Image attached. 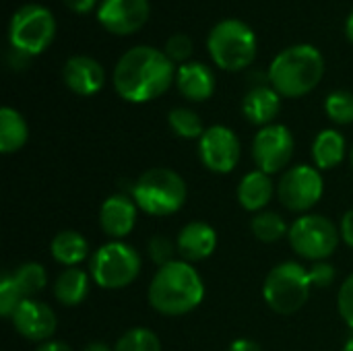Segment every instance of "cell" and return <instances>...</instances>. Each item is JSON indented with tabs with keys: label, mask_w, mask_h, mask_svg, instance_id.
Masks as SVG:
<instances>
[{
	"label": "cell",
	"mask_w": 353,
	"mask_h": 351,
	"mask_svg": "<svg viewBox=\"0 0 353 351\" xmlns=\"http://www.w3.org/2000/svg\"><path fill=\"white\" fill-rule=\"evenodd\" d=\"M176 83V66L163 50L134 46L126 50L114 68V89L130 103H147L161 97Z\"/></svg>",
	"instance_id": "cell-1"
},
{
	"label": "cell",
	"mask_w": 353,
	"mask_h": 351,
	"mask_svg": "<svg viewBox=\"0 0 353 351\" xmlns=\"http://www.w3.org/2000/svg\"><path fill=\"white\" fill-rule=\"evenodd\" d=\"M147 298L155 312L163 317H182L201 306L205 300V283L190 263L176 259L155 271Z\"/></svg>",
	"instance_id": "cell-2"
},
{
	"label": "cell",
	"mask_w": 353,
	"mask_h": 351,
	"mask_svg": "<svg viewBox=\"0 0 353 351\" xmlns=\"http://www.w3.org/2000/svg\"><path fill=\"white\" fill-rule=\"evenodd\" d=\"M325 74V58L310 43H296L279 52L269 66V83L281 97L308 95Z\"/></svg>",
	"instance_id": "cell-3"
},
{
	"label": "cell",
	"mask_w": 353,
	"mask_h": 351,
	"mask_svg": "<svg viewBox=\"0 0 353 351\" xmlns=\"http://www.w3.org/2000/svg\"><path fill=\"white\" fill-rule=\"evenodd\" d=\"M132 199L137 207L153 217H168L178 213L186 203V182L170 168H151L143 172L132 184Z\"/></svg>",
	"instance_id": "cell-4"
},
{
	"label": "cell",
	"mask_w": 353,
	"mask_h": 351,
	"mask_svg": "<svg viewBox=\"0 0 353 351\" xmlns=\"http://www.w3.org/2000/svg\"><path fill=\"white\" fill-rule=\"evenodd\" d=\"M207 50L219 68L238 72L252 64L256 56V35L248 23L240 19H223L211 29Z\"/></svg>",
	"instance_id": "cell-5"
},
{
	"label": "cell",
	"mask_w": 353,
	"mask_h": 351,
	"mask_svg": "<svg viewBox=\"0 0 353 351\" xmlns=\"http://www.w3.org/2000/svg\"><path fill=\"white\" fill-rule=\"evenodd\" d=\"M312 292V283L308 277V269L296 261H285L275 265L263 283V298L267 306L281 314L290 317L304 308Z\"/></svg>",
	"instance_id": "cell-6"
},
{
	"label": "cell",
	"mask_w": 353,
	"mask_h": 351,
	"mask_svg": "<svg viewBox=\"0 0 353 351\" xmlns=\"http://www.w3.org/2000/svg\"><path fill=\"white\" fill-rule=\"evenodd\" d=\"M143 261L134 246L124 240H110L89 261V275L101 290H124L141 273Z\"/></svg>",
	"instance_id": "cell-7"
},
{
	"label": "cell",
	"mask_w": 353,
	"mask_h": 351,
	"mask_svg": "<svg viewBox=\"0 0 353 351\" xmlns=\"http://www.w3.org/2000/svg\"><path fill=\"white\" fill-rule=\"evenodd\" d=\"M56 35V19L41 4H25L14 10L8 23V41L10 48L37 56L41 54Z\"/></svg>",
	"instance_id": "cell-8"
},
{
	"label": "cell",
	"mask_w": 353,
	"mask_h": 351,
	"mask_svg": "<svg viewBox=\"0 0 353 351\" xmlns=\"http://www.w3.org/2000/svg\"><path fill=\"white\" fill-rule=\"evenodd\" d=\"M288 240L298 257L316 263L335 254L341 234L329 217L306 213L290 225Z\"/></svg>",
	"instance_id": "cell-9"
},
{
	"label": "cell",
	"mask_w": 353,
	"mask_h": 351,
	"mask_svg": "<svg viewBox=\"0 0 353 351\" xmlns=\"http://www.w3.org/2000/svg\"><path fill=\"white\" fill-rule=\"evenodd\" d=\"M325 194V182L319 168L300 163L292 166L281 174L277 184V197L288 211L306 213L321 203Z\"/></svg>",
	"instance_id": "cell-10"
},
{
	"label": "cell",
	"mask_w": 353,
	"mask_h": 351,
	"mask_svg": "<svg viewBox=\"0 0 353 351\" xmlns=\"http://www.w3.org/2000/svg\"><path fill=\"white\" fill-rule=\"evenodd\" d=\"M296 149L292 130L283 124H269L259 128L252 139V159L256 170L273 176L285 172Z\"/></svg>",
	"instance_id": "cell-11"
},
{
	"label": "cell",
	"mask_w": 353,
	"mask_h": 351,
	"mask_svg": "<svg viewBox=\"0 0 353 351\" xmlns=\"http://www.w3.org/2000/svg\"><path fill=\"white\" fill-rule=\"evenodd\" d=\"M199 157L203 166L213 174L234 172L242 157V145L238 134L223 124L205 128L203 137L199 139Z\"/></svg>",
	"instance_id": "cell-12"
},
{
	"label": "cell",
	"mask_w": 353,
	"mask_h": 351,
	"mask_svg": "<svg viewBox=\"0 0 353 351\" xmlns=\"http://www.w3.org/2000/svg\"><path fill=\"white\" fill-rule=\"evenodd\" d=\"M151 14L149 0H101L97 6L99 25L114 35H132L145 27Z\"/></svg>",
	"instance_id": "cell-13"
},
{
	"label": "cell",
	"mask_w": 353,
	"mask_h": 351,
	"mask_svg": "<svg viewBox=\"0 0 353 351\" xmlns=\"http://www.w3.org/2000/svg\"><path fill=\"white\" fill-rule=\"evenodd\" d=\"M10 321H12L14 331L21 337L35 341V343L50 341L58 327L54 310L48 304H43L39 300H31V298L23 300V304L17 308V312L12 314Z\"/></svg>",
	"instance_id": "cell-14"
},
{
	"label": "cell",
	"mask_w": 353,
	"mask_h": 351,
	"mask_svg": "<svg viewBox=\"0 0 353 351\" xmlns=\"http://www.w3.org/2000/svg\"><path fill=\"white\" fill-rule=\"evenodd\" d=\"M137 213L139 207L132 197L110 194L99 209V228L110 240H124L137 225Z\"/></svg>",
	"instance_id": "cell-15"
},
{
	"label": "cell",
	"mask_w": 353,
	"mask_h": 351,
	"mask_svg": "<svg viewBox=\"0 0 353 351\" xmlns=\"http://www.w3.org/2000/svg\"><path fill=\"white\" fill-rule=\"evenodd\" d=\"M62 79L72 93L89 97L101 91L105 83V72H103V66L95 58L72 56L66 60L62 68Z\"/></svg>",
	"instance_id": "cell-16"
},
{
	"label": "cell",
	"mask_w": 353,
	"mask_h": 351,
	"mask_svg": "<svg viewBox=\"0 0 353 351\" xmlns=\"http://www.w3.org/2000/svg\"><path fill=\"white\" fill-rule=\"evenodd\" d=\"M176 248L182 261L201 263L209 259L217 248V232L207 221H190L186 223L176 238Z\"/></svg>",
	"instance_id": "cell-17"
},
{
	"label": "cell",
	"mask_w": 353,
	"mask_h": 351,
	"mask_svg": "<svg viewBox=\"0 0 353 351\" xmlns=\"http://www.w3.org/2000/svg\"><path fill=\"white\" fill-rule=\"evenodd\" d=\"M176 87L188 101H207L215 93V74L203 62H186L176 68Z\"/></svg>",
	"instance_id": "cell-18"
},
{
	"label": "cell",
	"mask_w": 353,
	"mask_h": 351,
	"mask_svg": "<svg viewBox=\"0 0 353 351\" xmlns=\"http://www.w3.org/2000/svg\"><path fill=\"white\" fill-rule=\"evenodd\" d=\"M281 110V95L269 87V85H256L252 87L244 99H242V114L250 124L256 126H269L275 124L273 120L277 118Z\"/></svg>",
	"instance_id": "cell-19"
},
{
	"label": "cell",
	"mask_w": 353,
	"mask_h": 351,
	"mask_svg": "<svg viewBox=\"0 0 353 351\" xmlns=\"http://www.w3.org/2000/svg\"><path fill=\"white\" fill-rule=\"evenodd\" d=\"M273 194H275V184H273L271 176L261 170H252V172L244 174L238 184V190H236L240 207L248 213L265 211V207L271 203Z\"/></svg>",
	"instance_id": "cell-20"
},
{
	"label": "cell",
	"mask_w": 353,
	"mask_h": 351,
	"mask_svg": "<svg viewBox=\"0 0 353 351\" xmlns=\"http://www.w3.org/2000/svg\"><path fill=\"white\" fill-rule=\"evenodd\" d=\"M347 155V143L345 137L335 128H325L316 134L312 143V161L314 168L323 170H335L343 163Z\"/></svg>",
	"instance_id": "cell-21"
},
{
	"label": "cell",
	"mask_w": 353,
	"mask_h": 351,
	"mask_svg": "<svg viewBox=\"0 0 353 351\" xmlns=\"http://www.w3.org/2000/svg\"><path fill=\"white\" fill-rule=\"evenodd\" d=\"M91 275L79 267L64 269L54 281V298L62 306H79L85 302L91 285Z\"/></svg>",
	"instance_id": "cell-22"
},
{
	"label": "cell",
	"mask_w": 353,
	"mask_h": 351,
	"mask_svg": "<svg viewBox=\"0 0 353 351\" xmlns=\"http://www.w3.org/2000/svg\"><path fill=\"white\" fill-rule=\"evenodd\" d=\"M50 252H52V259L56 263H60V265H64L68 269V267L81 265L89 257V244L79 232L62 230L52 238Z\"/></svg>",
	"instance_id": "cell-23"
},
{
	"label": "cell",
	"mask_w": 353,
	"mask_h": 351,
	"mask_svg": "<svg viewBox=\"0 0 353 351\" xmlns=\"http://www.w3.org/2000/svg\"><path fill=\"white\" fill-rule=\"evenodd\" d=\"M29 139V126L25 118L14 110L4 106L0 110V151L4 155L17 153L25 147Z\"/></svg>",
	"instance_id": "cell-24"
},
{
	"label": "cell",
	"mask_w": 353,
	"mask_h": 351,
	"mask_svg": "<svg viewBox=\"0 0 353 351\" xmlns=\"http://www.w3.org/2000/svg\"><path fill=\"white\" fill-rule=\"evenodd\" d=\"M250 232L254 234L256 240L265 244H275L290 234V225L283 221L279 213L261 211V213H254V217L250 219Z\"/></svg>",
	"instance_id": "cell-25"
},
{
	"label": "cell",
	"mask_w": 353,
	"mask_h": 351,
	"mask_svg": "<svg viewBox=\"0 0 353 351\" xmlns=\"http://www.w3.org/2000/svg\"><path fill=\"white\" fill-rule=\"evenodd\" d=\"M10 275H12V281H14V285L19 288V292L23 294L25 300L39 294L48 283L46 267L39 265V263H23Z\"/></svg>",
	"instance_id": "cell-26"
},
{
	"label": "cell",
	"mask_w": 353,
	"mask_h": 351,
	"mask_svg": "<svg viewBox=\"0 0 353 351\" xmlns=\"http://www.w3.org/2000/svg\"><path fill=\"white\" fill-rule=\"evenodd\" d=\"M168 124L174 130L176 137L180 139H201L205 128H203V120L196 112H192L190 108H174L168 114Z\"/></svg>",
	"instance_id": "cell-27"
},
{
	"label": "cell",
	"mask_w": 353,
	"mask_h": 351,
	"mask_svg": "<svg viewBox=\"0 0 353 351\" xmlns=\"http://www.w3.org/2000/svg\"><path fill=\"white\" fill-rule=\"evenodd\" d=\"M114 351H161V341L151 329L134 327L122 333V337L114 345Z\"/></svg>",
	"instance_id": "cell-28"
},
{
	"label": "cell",
	"mask_w": 353,
	"mask_h": 351,
	"mask_svg": "<svg viewBox=\"0 0 353 351\" xmlns=\"http://www.w3.org/2000/svg\"><path fill=\"white\" fill-rule=\"evenodd\" d=\"M325 112L335 124H352L353 122V93L350 91H333L325 99Z\"/></svg>",
	"instance_id": "cell-29"
},
{
	"label": "cell",
	"mask_w": 353,
	"mask_h": 351,
	"mask_svg": "<svg viewBox=\"0 0 353 351\" xmlns=\"http://www.w3.org/2000/svg\"><path fill=\"white\" fill-rule=\"evenodd\" d=\"M23 294L19 292V288L12 281L10 273H4L0 279V314L4 319H12V314L17 312V308L23 304Z\"/></svg>",
	"instance_id": "cell-30"
},
{
	"label": "cell",
	"mask_w": 353,
	"mask_h": 351,
	"mask_svg": "<svg viewBox=\"0 0 353 351\" xmlns=\"http://www.w3.org/2000/svg\"><path fill=\"white\" fill-rule=\"evenodd\" d=\"M176 252H178L176 242H172L170 238H165V236H161V234L153 236V238L147 242V254H149V259L157 265V269L163 267V265H168V263H172V261H176V259H174Z\"/></svg>",
	"instance_id": "cell-31"
},
{
	"label": "cell",
	"mask_w": 353,
	"mask_h": 351,
	"mask_svg": "<svg viewBox=\"0 0 353 351\" xmlns=\"http://www.w3.org/2000/svg\"><path fill=\"white\" fill-rule=\"evenodd\" d=\"M163 52L168 54V58H170L172 62H182V64H186V60L192 56V39H190L188 35H184V33H176V35H172V37L168 39Z\"/></svg>",
	"instance_id": "cell-32"
},
{
	"label": "cell",
	"mask_w": 353,
	"mask_h": 351,
	"mask_svg": "<svg viewBox=\"0 0 353 351\" xmlns=\"http://www.w3.org/2000/svg\"><path fill=\"white\" fill-rule=\"evenodd\" d=\"M308 277L314 290H327L335 283V267L327 261H316L308 267Z\"/></svg>",
	"instance_id": "cell-33"
},
{
	"label": "cell",
	"mask_w": 353,
	"mask_h": 351,
	"mask_svg": "<svg viewBox=\"0 0 353 351\" xmlns=\"http://www.w3.org/2000/svg\"><path fill=\"white\" fill-rule=\"evenodd\" d=\"M337 310L343 323L353 331V273L341 283L337 294Z\"/></svg>",
	"instance_id": "cell-34"
},
{
	"label": "cell",
	"mask_w": 353,
	"mask_h": 351,
	"mask_svg": "<svg viewBox=\"0 0 353 351\" xmlns=\"http://www.w3.org/2000/svg\"><path fill=\"white\" fill-rule=\"evenodd\" d=\"M339 234H341V240L353 250V209H350V211L341 217Z\"/></svg>",
	"instance_id": "cell-35"
},
{
	"label": "cell",
	"mask_w": 353,
	"mask_h": 351,
	"mask_svg": "<svg viewBox=\"0 0 353 351\" xmlns=\"http://www.w3.org/2000/svg\"><path fill=\"white\" fill-rule=\"evenodd\" d=\"M64 4L77 14H87L97 6V0H64Z\"/></svg>",
	"instance_id": "cell-36"
},
{
	"label": "cell",
	"mask_w": 353,
	"mask_h": 351,
	"mask_svg": "<svg viewBox=\"0 0 353 351\" xmlns=\"http://www.w3.org/2000/svg\"><path fill=\"white\" fill-rule=\"evenodd\" d=\"M228 351H265L261 348V343H256L254 339H246V337H242V339H236V341H232L230 343V348Z\"/></svg>",
	"instance_id": "cell-37"
},
{
	"label": "cell",
	"mask_w": 353,
	"mask_h": 351,
	"mask_svg": "<svg viewBox=\"0 0 353 351\" xmlns=\"http://www.w3.org/2000/svg\"><path fill=\"white\" fill-rule=\"evenodd\" d=\"M29 58L31 56H27V54H23V52H19V50H14V48H10V52H8V64L12 66V68H23V66H27L29 64Z\"/></svg>",
	"instance_id": "cell-38"
},
{
	"label": "cell",
	"mask_w": 353,
	"mask_h": 351,
	"mask_svg": "<svg viewBox=\"0 0 353 351\" xmlns=\"http://www.w3.org/2000/svg\"><path fill=\"white\" fill-rule=\"evenodd\" d=\"M35 351H72V348L64 341H56V339H50V341H43L37 345Z\"/></svg>",
	"instance_id": "cell-39"
},
{
	"label": "cell",
	"mask_w": 353,
	"mask_h": 351,
	"mask_svg": "<svg viewBox=\"0 0 353 351\" xmlns=\"http://www.w3.org/2000/svg\"><path fill=\"white\" fill-rule=\"evenodd\" d=\"M83 351H114V348H110V345L103 343V341H91V343L85 345V350Z\"/></svg>",
	"instance_id": "cell-40"
},
{
	"label": "cell",
	"mask_w": 353,
	"mask_h": 351,
	"mask_svg": "<svg viewBox=\"0 0 353 351\" xmlns=\"http://www.w3.org/2000/svg\"><path fill=\"white\" fill-rule=\"evenodd\" d=\"M345 33H347V39L353 43V10L352 14L347 17V23H345Z\"/></svg>",
	"instance_id": "cell-41"
},
{
	"label": "cell",
	"mask_w": 353,
	"mask_h": 351,
	"mask_svg": "<svg viewBox=\"0 0 353 351\" xmlns=\"http://www.w3.org/2000/svg\"><path fill=\"white\" fill-rule=\"evenodd\" d=\"M341 351H353V337H350V339L345 341V345H343V350Z\"/></svg>",
	"instance_id": "cell-42"
},
{
	"label": "cell",
	"mask_w": 353,
	"mask_h": 351,
	"mask_svg": "<svg viewBox=\"0 0 353 351\" xmlns=\"http://www.w3.org/2000/svg\"><path fill=\"white\" fill-rule=\"evenodd\" d=\"M350 163H352V168H353V147H352V151H350Z\"/></svg>",
	"instance_id": "cell-43"
}]
</instances>
